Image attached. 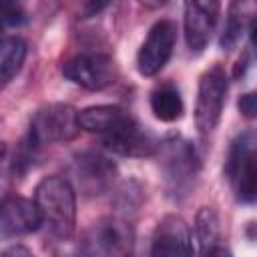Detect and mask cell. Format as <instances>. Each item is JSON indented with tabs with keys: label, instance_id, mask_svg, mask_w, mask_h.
<instances>
[{
	"label": "cell",
	"instance_id": "cell-1",
	"mask_svg": "<svg viewBox=\"0 0 257 257\" xmlns=\"http://www.w3.org/2000/svg\"><path fill=\"white\" fill-rule=\"evenodd\" d=\"M34 203L42 223L58 239H68L76 223V193L68 179L50 175L44 177L34 191Z\"/></svg>",
	"mask_w": 257,
	"mask_h": 257
},
{
	"label": "cell",
	"instance_id": "cell-2",
	"mask_svg": "<svg viewBox=\"0 0 257 257\" xmlns=\"http://www.w3.org/2000/svg\"><path fill=\"white\" fill-rule=\"evenodd\" d=\"M157 155L161 157L167 191L177 199L185 197L193 189L201 171V161L193 143L181 137H171L159 145Z\"/></svg>",
	"mask_w": 257,
	"mask_h": 257
},
{
	"label": "cell",
	"instance_id": "cell-3",
	"mask_svg": "<svg viewBox=\"0 0 257 257\" xmlns=\"http://www.w3.org/2000/svg\"><path fill=\"white\" fill-rule=\"evenodd\" d=\"M135 247V231L120 217L94 221L80 237L78 257H128Z\"/></svg>",
	"mask_w": 257,
	"mask_h": 257
},
{
	"label": "cell",
	"instance_id": "cell-4",
	"mask_svg": "<svg viewBox=\"0 0 257 257\" xmlns=\"http://www.w3.org/2000/svg\"><path fill=\"white\" fill-rule=\"evenodd\" d=\"M255 133H239L225 161V175L235 197L241 203H253L257 197V169H255Z\"/></svg>",
	"mask_w": 257,
	"mask_h": 257
},
{
	"label": "cell",
	"instance_id": "cell-5",
	"mask_svg": "<svg viewBox=\"0 0 257 257\" xmlns=\"http://www.w3.org/2000/svg\"><path fill=\"white\" fill-rule=\"evenodd\" d=\"M78 110L70 104H48L34 112L28 128V145L40 149L44 145L66 143L78 135Z\"/></svg>",
	"mask_w": 257,
	"mask_h": 257
},
{
	"label": "cell",
	"instance_id": "cell-6",
	"mask_svg": "<svg viewBox=\"0 0 257 257\" xmlns=\"http://www.w3.org/2000/svg\"><path fill=\"white\" fill-rule=\"evenodd\" d=\"M102 145L122 157H153L159 151V141L157 137L147 131L133 114L124 110V114L100 135Z\"/></svg>",
	"mask_w": 257,
	"mask_h": 257
},
{
	"label": "cell",
	"instance_id": "cell-7",
	"mask_svg": "<svg viewBox=\"0 0 257 257\" xmlns=\"http://www.w3.org/2000/svg\"><path fill=\"white\" fill-rule=\"evenodd\" d=\"M227 90H229V78L223 66L215 64L201 74L197 88V102H195V124L199 133L207 135L219 124Z\"/></svg>",
	"mask_w": 257,
	"mask_h": 257
},
{
	"label": "cell",
	"instance_id": "cell-8",
	"mask_svg": "<svg viewBox=\"0 0 257 257\" xmlns=\"http://www.w3.org/2000/svg\"><path fill=\"white\" fill-rule=\"evenodd\" d=\"M62 74L86 90H102L116 80L118 68L110 54L82 52L62 64Z\"/></svg>",
	"mask_w": 257,
	"mask_h": 257
},
{
	"label": "cell",
	"instance_id": "cell-9",
	"mask_svg": "<svg viewBox=\"0 0 257 257\" xmlns=\"http://www.w3.org/2000/svg\"><path fill=\"white\" fill-rule=\"evenodd\" d=\"M116 165L102 153L82 151L72 159V177L76 187L86 197H98L106 193L116 181Z\"/></svg>",
	"mask_w": 257,
	"mask_h": 257
},
{
	"label": "cell",
	"instance_id": "cell-10",
	"mask_svg": "<svg viewBox=\"0 0 257 257\" xmlns=\"http://www.w3.org/2000/svg\"><path fill=\"white\" fill-rule=\"evenodd\" d=\"M177 42V24L169 18L157 20L137 54V68L143 76L159 74L169 62Z\"/></svg>",
	"mask_w": 257,
	"mask_h": 257
},
{
	"label": "cell",
	"instance_id": "cell-11",
	"mask_svg": "<svg viewBox=\"0 0 257 257\" xmlns=\"http://www.w3.org/2000/svg\"><path fill=\"white\" fill-rule=\"evenodd\" d=\"M151 257H199L193 231L181 217L167 215L157 225Z\"/></svg>",
	"mask_w": 257,
	"mask_h": 257
},
{
	"label": "cell",
	"instance_id": "cell-12",
	"mask_svg": "<svg viewBox=\"0 0 257 257\" xmlns=\"http://www.w3.org/2000/svg\"><path fill=\"white\" fill-rule=\"evenodd\" d=\"M219 12L221 4L213 0H193L185 4V40L193 52H201L209 44L219 20Z\"/></svg>",
	"mask_w": 257,
	"mask_h": 257
},
{
	"label": "cell",
	"instance_id": "cell-13",
	"mask_svg": "<svg viewBox=\"0 0 257 257\" xmlns=\"http://www.w3.org/2000/svg\"><path fill=\"white\" fill-rule=\"evenodd\" d=\"M40 225L42 217L34 201L14 195L0 201V231L6 235H28Z\"/></svg>",
	"mask_w": 257,
	"mask_h": 257
},
{
	"label": "cell",
	"instance_id": "cell-14",
	"mask_svg": "<svg viewBox=\"0 0 257 257\" xmlns=\"http://www.w3.org/2000/svg\"><path fill=\"white\" fill-rule=\"evenodd\" d=\"M151 110L163 122H175L183 116L185 104L175 84L163 82L151 92Z\"/></svg>",
	"mask_w": 257,
	"mask_h": 257
},
{
	"label": "cell",
	"instance_id": "cell-15",
	"mask_svg": "<svg viewBox=\"0 0 257 257\" xmlns=\"http://www.w3.org/2000/svg\"><path fill=\"white\" fill-rule=\"evenodd\" d=\"M26 58V42L20 36L0 40V86L8 84L22 68Z\"/></svg>",
	"mask_w": 257,
	"mask_h": 257
},
{
	"label": "cell",
	"instance_id": "cell-16",
	"mask_svg": "<svg viewBox=\"0 0 257 257\" xmlns=\"http://www.w3.org/2000/svg\"><path fill=\"white\" fill-rule=\"evenodd\" d=\"M124 114V108L116 106V104H94V106H86L78 112V126L88 131V133H96L98 137L110 128L120 116Z\"/></svg>",
	"mask_w": 257,
	"mask_h": 257
},
{
	"label": "cell",
	"instance_id": "cell-17",
	"mask_svg": "<svg viewBox=\"0 0 257 257\" xmlns=\"http://www.w3.org/2000/svg\"><path fill=\"white\" fill-rule=\"evenodd\" d=\"M195 243H197V255L217 243H221V227H219V215L213 207H201V211L195 217Z\"/></svg>",
	"mask_w": 257,
	"mask_h": 257
},
{
	"label": "cell",
	"instance_id": "cell-18",
	"mask_svg": "<svg viewBox=\"0 0 257 257\" xmlns=\"http://www.w3.org/2000/svg\"><path fill=\"white\" fill-rule=\"evenodd\" d=\"M245 32V14L241 12V6L239 4H233L229 8V16L225 20V26H223V32H221V48L223 50H231L237 46V42L241 40Z\"/></svg>",
	"mask_w": 257,
	"mask_h": 257
},
{
	"label": "cell",
	"instance_id": "cell-19",
	"mask_svg": "<svg viewBox=\"0 0 257 257\" xmlns=\"http://www.w3.org/2000/svg\"><path fill=\"white\" fill-rule=\"evenodd\" d=\"M12 179H14V161L10 157V147L8 143L0 141V201L10 197Z\"/></svg>",
	"mask_w": 257,
	"mask_h": 257
},
{
	"label": "cell",
	"instance_id": "cell-20",
	"mask_svg": "<svg viewBox=\"0 0 257 257\" xmlns=\"http://www.w3.org/2000/svg\"><path fill=\"white\" fill-rule=\"evenodd\" d=\"M26 20V14L16 2H0V34L8 28L20 26Z\"/></svg>",
	"mask_w": 257,
	"mask_h": 257
},
{
	"label": "cell",
	"instance_id": "cell-21",
	"mask_svg": "<svg viewBox=\"0 0 257 257\" xmlns=\"http://www.w3.org/2000/svg\"><path fill=\"white\" fill-rule=\"evenodd\" d=\"M239 110L247 116V118H253L255 116V110H257V102H255V92H247L239 98Z\"/></svg>",
	"mask_w": 257,
	"mask_h": 257
},
{
	"label": "cell",
	"instance_id": "cell-22",
	"mask_svg": "<svg viewBox=\"0 0 257 257\" xmlns=\"http://www.w3.org/2000/svg\"><path fill=\"white\" fill-rule=\"evenodd\" d=\"M0 257H34V253L24 245H10L0 251Z\"/></svg>",
	"mask_w": 257,
	"mask_h": 257
},
{
	"label": "cell",
	"instance_id": "cell-23",
	"mask_svg": "<svg viewBox=\"0 0 257 257\" xmlns=\"http://www.w3.org/2000/svg\"><path fill=\"white\" fill-rule=\"evenodd\" d=\"M199 257H231V251H229L223 243H217V245H213V247L201 251Z\"/></svg>",
	"mask_w": 257,
	"mask_h": 257
}]
</instances>
